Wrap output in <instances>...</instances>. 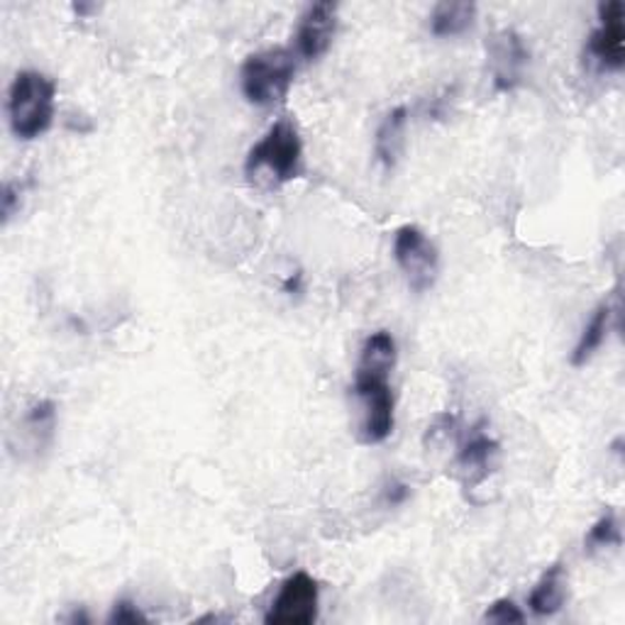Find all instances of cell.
Returning a JSON list of instances; mask_svg holds the SVG:
<instances>
[{
	"label": "cell",
	"mask_w": 625,
	"mask_h": 625,
	"mask_svg": "<svg viewBox=\"0 0 625 625\" xmlns=\"http://www.w3.org/2000/svg\"><path fill=\"white\" fill-rule=\"evenodd\" d=\"M318 604L320 589L316 579L308 572H294L284 579L264 621L270 625H310L318 621Z\"/></svg>",
	"instance_id": "obj_6"
},
{
	"label": "cell",
	"mask_w": 625,
	"mask_h": 625,
	"mask_svg": "<svg viewBox=\"0 0 625 625\" xmlns=\"http://www.w3.org/2000/svg\"><path fill=\"white\" fill-rule=\"evenodd\" d=\"M20 430L32 452L47 450L54 440V430H57V404L52 398L35 401L22 416Z\"/></svg>",
	"instance_id": "obj_13"
},
{
	"label": "cell",
	"mask_w": 625,
	"mask_h": 625,
	"mask_svg": "<svg viewBox=\"0 0 625 625\" xmlns=\"http://www.w3.org/2000/svg\"><path fill=\"white\" fill-rule=\"evenodd\" d=\"M567 601V569L562 562L545 569V574L538 579L528 596V606L535 616H555L562 611Z\"/></svg>",
	"instance_id": "obj_12"
},
{
	"label": "cell",
	"mask_w": 625,
	"mask_h": 625,
	"mask_svg": "<svg viewBox=\"0 0 625 625\" xmlns=\"http://www.w3.org/2000/svg\"><path fill=\"white\" fill-rule=\"evenodd\" d=\"M398 360V348L394 335L388 330H376L364 340L360 362H357V372H372V374H386L391 376Z\"/></svg>",
	"instance_id": "obj_15"
},
{
	"label": "cell",
	"mask_w": 625,
	"mask_h": 625,
	"mask_svg": "<svg viewBox=\"0 0 625 625\" xmlns=\"http://www.w3.org/2000/svg\"><path fill=\"white\" fill-rule=\"evenodd\" d=\"M338 22L340 8L338 3H332V0L308 6L306 13L300 15L296 30V50L300 59L318 62L320 57H326L335 35H338Z\"/></svg>",
	"instance_id": "obj_9"
},
{
	"label": "cell",
	"mask_w": 625,
	"mask_h": 625,
	"mask_svg": "<svg viewBox=\"0 0 625 625\" xmlns=\"http://www.w3.org/2000/svg\"><path fill=\"white\" fill-rule=\"evenodd\" d=\"M244 174L252 182L266 178L270 186H284L304 174V140L292 118L276 120L254 144L244 162Z\"/></svg>",
	"instance_id": "obj_1"
},
{
	"label": "cell",
	"mask_w": 625,
	"mask_h": 625,
	"mask_svg": "<svg viewBox=\"0 0 625 625\" xmlns=\"http://www.w3.org/2000/svg\"><path fill=\"white\" fill-rule=\"evenodd\" d=\"M484 621L506 625V623H523V621H526V616H523V611L516 604H513L511 599H498L484 613Z\"/></svg>",
	"instance_id": "obj_18"
},
{
	"label": "cell",
	"mask_w": 625,
	"mask_h": 625,
	"mask_svg": "<svg viewBox=\"0 0 625 625\" xmlns=\"http://www.w3.org/2000/svg\"><path fill=\"white\" fill-rule=\"evenodd\" d=\"M408 498H410V486L404 484V482H396V479H391V482L384 489V504L386 506H401V504H406Z\"/></svg>",
	"instance_id": "obj_21"
},
{
	"label": "cell",
	"mask_w": 625,
	"mask_h": 625,
	"mask_svg": "<svg viewBox=\"0 0 625 625\" xmlns=\"http://www.w3.org/2000/svg\"><path fill=\"white\" fill-rule=\"evenodd\" d=\"M498 442L491 438V435L482 428L474 426L469 438L462 442L460 452H457V474H460L464 489L474 491L476 486H482L489 474L494 472L496 457H498Z\"/></svg>",
	"instance_id": "obj_10"
},
{
	"label": "cell",
	"mask_w": 625,
	"mask_h": 625,
	"mask_svg": "<svg viewBox=\"0 0 625 625\" xmlns=\"http://www.w3.org/2000/svg\"><path fill=\"white\" fill-rule=\"evenodd\" d=\"M296 76L294 54L272 47L250 54L240 69L242 96L256 108H272L288 96Z\"/></svg>",
	"instance_id": "obj_3"
},
{
	"label": "cell",
	"mask_w": 625,
	"mask_h": 625,
	"mask_svg": "<svg viewBox=\"0 0 625 625\" xmlns=\"http://www.w3.org/2000/svg\"><path fill=\"white\" fill-rule=\"evenodd\" d=\"M300 278H304V276H300V272H296L294 276H288L286 284H284V292L286 294H300V292H304V286H300Z\"/></svg>",
	"instance_id": "obj_22"
},
{
	"label": "cell",
	"mask_w": 625,
	"mask_h": 625,
	"mask_svg": "<svg viewBox=\"0 0 625 625\" xmlns=\"http://www.w3.org/2000/svg\"><path fill=\"white\" fill-rule=\"evenodd\" d=\"M586 552H596V550H606V547L613 545H621V528H618V520H616V513L608 511L601 516L594 526L589 528L586 533Z\"/></svg>",
	"instance_id": "obj_17"
},
{
	"label": "cell",
	"mask_w": 625,
	"mask_h": 625,
	"mask_svg": "<svg viewBox=\"0 0 625 625\" xmlns=\"http://www.w3.org/2000/svg\"><path fill=\"white\" fill-rule=\"evenodd\" d=\"M406 125H408V108L398 106L391 110V113L382 120V125L376 128L374 154L386 172L394 169V166L398 164L401 152H404Z\"/></svg>",
	"instance_id": "obj_11"
},
{
	"label": "cell",
	"mask_w": 625,
	"mask_h": 625,
	"mask_svg": "<svg viewBox=\"0 0 625 625\" xmlns=\"http://www.w3.org/2000/svg\"><path fill=\"white\" fill-rule=\"evenodd\" d=\"M611 318H613V312L608 304H601L594 312H591V318L584 326L582 335H579L572 354H569V362H572V366H584L586 362H591V357L601 350V344H604L608 338Z\"/></svg>",
	"instance_id": "obj_16"
},
{
	"label": "cell",
	"mask_w": 625,
	"mask_h": 625,
	"mask_svg": "<svg viewBox=\"0 0 625 625\" xmlns=\"http://www.w3.org/2000/svg\"><path fill=\"white\" fill-rule=\"evenodd\" d=\"M394 260L413 294H426L438 282L440 254L418 226H404L394 234Z\"/></svg>",
	"instance_id": "obj_5"
},
{
	"label": "cell",
	"mask_w": 625,
	"mask_h": 625,
	"mask_svg": "<svg viewBox=\"0 0 625 625\" xmlns=\"http://www.w3.org/2000/svg\"><path fill=\"white\" fill-rule=\"evenodd\" d=\"M474 20H476L474 3H467V0H445V3L435 6L432 10L430 32L440 40L460 37L467 30H472Z\"/></svg>",
	"instance_id": "obj_14"
},
{
	"label": "cell",
	"mask_w": 625,
	"mask_h": 625,
	"mask_svg": "<svg viewBox=\"0 0 625 625\" xmlns=\"http://www.w3.org/2000/svg\"><path fill=\"white\" fill-rule=\"evenodd\" d=\"M354 396L364 406L360 440L364 445H382L391 438L396 426V398L388 386V376L354 372Z\"/></svg>",
	"instance_id": "obj_4"
},
{
	"label": "cell",
	"mask_w": 625,
	"mask_h": 625,
	"mask_svg": "<svg viewBox=\"0 0 625 625\" xmlns=\"http://www.w3.org/2000/svg\"><path fill=\"white\" fill-rule=\"evenodd\" d=\"M57 110V84L42 72H20L8 91V120L22 142L37 140L52 128Z\"/></svg>",
	"instance_id": "obj_2"
},
{
	"label": "cell",
	"mask_w": 625,
	"mask_h": 625,
	"mask_svg": "<svg viewBox=\"0 0 625 625\" xmlns=\"http://www.w3.org/2000/svg\"><path fill=\"white\" fill-rule=\"evenodd\" d=\"M586 54L601 69L621 72L625 64V8L621 0L599 6V25L586 40Z\"/></svg>",
	"instance_id": "obj_8"
},
{
	"label": "cell",
	"mask_w": 625,
	"mask_h": 625,
	"mask_svg": "<svg viewBox=\"0 0 625 625\" xmlns=\"http://www.w3.org/2000/svg\"><path fill=\"white\" fill-rule=\"evenodd\" d=\"M22 196H25V184L6 182L3 196H0V200H3V222H10V218L22 208Z\"/></svg>",
	"instance_id": "obj_19"
},
{
	"label": "cell",
	"mask_w": 625,
	"mask_h": 625,
	"mask_svg": "<svg viewBox=\"0 0 625 625\" xmlns=\"http://www.w3.org/2000/svg\"><path fill=\"white\" fill-rule=\"evenodd\" d=\"M486 57L491 74H494L496 91H516L530 64V50L526 40L516 30H498L486 40Z\"/></svg>",
	"instance_id": "obj_7"
},
{
	"label": "cell",
	"mask_w": 625,
	"mask_h": 625,
	"mask_svg": "<svg viewBox=\"0 0 625 625\" xmlns=\"http://www.w3.org/2000/svg\"><path fill=\"white\" fill-rule=\"evenodd\" d=\"M108 621L110 623H147V616H144V613L132 604V601L122 599L113 606V611H110Z\"/></svg>",
	"instance_id": "obj_20"
}]
</instances>
